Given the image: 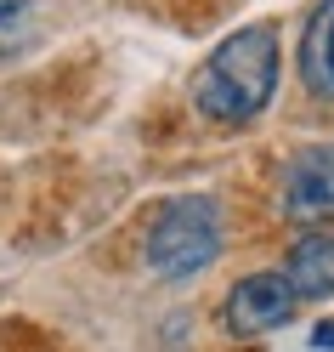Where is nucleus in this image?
Wrapping results in <instances>:
<instances>
[{"mask_svg": "<svg viewBox=\"0 0 334 352\" xmlns=\"http://www.w3.org/2000/svg\"><path fill=\"white\" fill-rule=\"evenodd\" d=\"M311 346H318V352H334V318H323L318 329H311Z\"/></svg>", "mask_w": 334, "mask_h": 352, "instance_id": "obj_8", "label": "nucleus"}, {"mask_svg": "<svg viewBox=\"0 0 334 352\" xmlns=\"http://www.w3.org/2000/svg\"><path fill=\"white\" fill-rule=\"evenodd\" d=\"M283 278L295 284L300 301H323L334 296V228H311L295 250H289Z\"/></svg>", "mask_w": 334, "mask_h": 352, "instance_id": "obj_6", "label": "nucleus"}, {"mask_svg": "<svg viewBox=\"0 0 334 352\" xmlns=\"http://www.w3.org/2000/svg\"><path fill=\"white\" fill-rule=\"evenodd\" d=\"M283 216L295 222H323L334 216V142L300 148L283 170Z\"/></svg>", "mask_w": 334, "mask_h": 352, "instance_id": "obj_4", "label": "nucleus"}, {"mask_svg": "<svg viewBox=\"0 0 334 352\" xmlns=\"http://www.w3.org/2000/svg\"><path fill=\"white\" fill-rule=\"evenodd\" d=\"M295 284H289L283 273H250V278H238L232 284V296H227V329L232 336H266V329H278L295 318Z\"/></svg>", "mask_w": 334, "mask_h": 352, "instance_id": "obj_3", "label": "nucleus"}, {"mask_svg": "<svg viewBox=\"0 0 334 352\" xmlns=\"http://www.w3.org/2000/svg\"><path fill=\"white\" fill-rule=\"evenodd\" d=\"M215 256H221V205L210 193H182L147 228V267L170 284L204 273Z\"/></svg>", "mask_w": 334, "mask_h": 352, "instance_id": "obj_2", "label": "nucleus"}, {"mask_svg": "<svg viewBox=\"0 0 334 352\" xmlns=\"http://www.w3.org/2000/svg\"><path fill=\"white\" fill-rule=\"evenodd\" d=\"M278 91V34L266 23L232 29L193 74V108L215 125H250Z\"/></svg>", "mask_w": 334, "mask_h": 352, "instance_id": "obj_1", "label": "nucleus"}, {"mask_svg": "<svg viewBox=\"0 0 334 352\" xmlns=\"http://www.w3.org/2000/svg\"><path fill=\"white\" fill-rule=\"evenodd\" d=\"M34 40V0H0V63Z\"/></svg>", "mask_w": 334, "mask_h": 352, "instance_id": "obj_7", "label": "nucleus"}, {"mask_svg": "<svg viewBox=\"0 0 334 352\" xmlns=\"http://www.w3.org/2000/svg\"><path fill=\"white\" fill-rule=\"evenodd\" d=\"M300 80L311 97L334 102V0H318L300 34Z\"/></svg>", "mask_w": 334, "mask_h": 352, "instance_id": "obj_5", "label": "nucleus"}]
</instances>
